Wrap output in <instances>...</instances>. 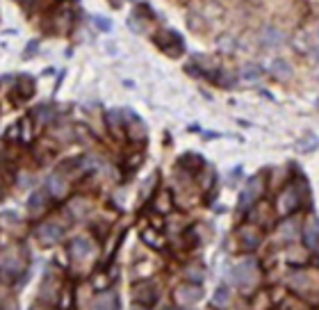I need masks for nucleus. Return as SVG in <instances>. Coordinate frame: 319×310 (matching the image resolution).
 I'll use <instances>...</instances> for the list:
<instances>
[{"label":"nucleus","mask_w":319,"mask_h":310,"mask_svg":"<svg viewBox=\"0 0 319 310\" xmlns=\"http://www.w3.org/2000/svg\"><path fill=\"white\" fill-rule=\"evenodd\" d=\"M182 276L189 278V283H201L203 278H205V271L198 265H194V267H185V269H182Z\"/></svg>","instance_id":"412c9836"},{"label":"nucleus","mask_w":319,"mask_h":310,"mask_svg":"<svg viewBox=\"0 0 319 310\" xmlns=\"http://www.w3.org/2000/svg\"><path fill=\"white\" fill-rule=\"evenodd\" d=\"M142 162H144V155H142V153H135V158L128 162V167H130V169H137Z\"/></svg>","instance_id":"c756f323"},{"label":"nucleus","mask_w":319,"mask_h":310,"mask_svg":"<svg viewBox=\"0 0 319 310\" xmlns=\"http://www.w3.org/2000/svg\"><path fill=\"white\" fill-rule=\"evenodd\" d=\"M269 71H271V75H274V78L278 80V82H287V80L292 78V69H290V64H285V62H280V59L271 62Z\"/></svg>","instance_id":"a211bd4d"},{"label":"nucleus","mask_w":319,"mask_h":310,"mask_svg":"<svg viewBox=\"0 0 319 310\" xmlns=\"http://www.w3.org/2000/svg\"><path fill=\"white\" fill-rule=\"evenodd\" d=\"M57 294H59V283H57V278H50V274H48L39 287V301H46L48 305H55Z\"/></svg>","instance_id":"9b49d317"},{"label":"nucleus","mask_w":319,"mask_h":310,"mask_svg":"<svg viewBox=\"0 0 319 310\" xmlns=\"http://www.w3.org/2000/svg\"><path fill=\"white\" fill-rule=\"evenodd\" d=\"M110 283V278H105V276H96V278H93V285L96 287H105Z\"/></svg>","instance_id":"7c9ffc66"},{"label":"nucleus","mask_w":319,"mask_h":310,"mask_svg":"<svg viewBox=\"0 0 319 310\" xmlns=\"http://www.w3.org/2000/svg\"><path fill=\"white\" fill-rule=\"evenodd\" d=\"M155 44L169 57H180L185 53V39L173 30H160L155 35Z\"/></svg>","instance_id":"7ed1b4c3"},{"label":"nucleus","mask_w":319,"mask_h":310,"mask_svg":"<svg viewBox=\"0 0 319 310\" xmlns=\"http://www.w3.org/2000/svg\"><path fill=\"white\" fill-rule=\"evenodd\" d=\"M128 28L139 35V32H144V30H146V21H144V16L139 19V14H133L130 19H128Z\"/></svg>","instance_id":"a878e982"},{"label":"nucleus","mask_w":319,"mask_h":310,"mask_svg":"<svg viewBox=\"0 0 319 310\" xmlns=\"http://www.w3.org/2000/svg\"><path fill=\"white\" fill-rule=\"evenodd\" d=\"M233 278H235V283L242 290H251V287H255L260 283L262 274H260V267H258L255 260H244L233 269Z\"/></svg>","instance_id":"f03ea898"},{"label":"nucleus","mask_w":319,"mask_h":310,"mask_svg":"<svg viewBox=\"0 0 319 310\" xmlns=\"http://www.w3.org/2000/svg\"><path fill=\"white\" fill-rule=\"evenodd\" d=\"M292 226H294V222L285 224V226H283V231H280V233H283V235H294V228H292Z\"/></svg>","instance_id":"2f4dec72"},{"label":"nucleus","mask_w":319,"mask_h":310,"mask_svg":"<svg viewBox=\"0 0 319 310\" xmlns=\"http://www.w3.org/2000/svg\"><path fill=\"white\" fill-rule=\"evenodd\" d=\"M28 267V253L21 246H5L0 251V281L14 283L19 276L25 274Z\"/></svg>","instance_id":"f257e3e1"},{"label":"nucleus","mask_w":319,"mask_h":310,"mask_svg":"<svg viewBox=\"0 0 319 310\" xmlns=\"http://www.w3.org/2000/svg\"><path fill=\"white\" fill-rule=\"evenodd\" d=\"M28 210L32 217H39L48 210V192L46 189H37L32 196L28 198Z\"/></svg>","instance_id":"f8f14e48"},{"label":"nucleus","mask_w":319,"mask_h":310,"mask_svg":"<svg viewBox=\"0 0 319 310\" xmlns=\"http://www.w3.org/2000/svg\"><path fill=\"white\" fill-rule=\"evenodd\" d=\"M21 137V126L16 123V126H12L10 130H7V139H19Z\"/></svg>","instance_id":"c85d7f7f"},{"label":"nucleus","mask_w":319,"mask_h":310,"mask_svg":"<svg viewBox=\"0 0 319 310\" xmlns=\"http://www.w3.org/2000/svg\"><path fill=\"white\" fill-rule=\"evenodd\" d=\"M69 253L73 260H82V258L91 256V242H89L87 237H75L69 246Z\"/></svg>","instance_id":"2eb2a0df"},{"label":"nucleus","mask_w":319,"mask_h":310,"mask_svg":"<svg viewBox=\"0 0 319 310\" xmlns=\"http://www.w3.org/2000/svg\"><path fill=\"white\" fill-rule=\"evenodd\" d=\"M283 39H285L283 32H278L276 28H267L265 35H262V41H265V46H278Z\"/></svg>","instance_id":"4be33fe9"},{"label":"nucleus","mask_w":319,"mask_h":310,"mask_svg":"<svg viewBox=\"0 0 319 310\" xmlns=\"http://www.w3.org/2000/svg\"><path fill=\"white\" fill-rule=\"evenodd\" d=\"M262 192H265V180H262V176H255L253 180L246 185L244 192L240 194V210L246 212V208L253 205V203L262 196Z\"/></svg>","instance_id":"423d86ee"},{"label":"nucleus","mask_w":319,"mask_h":310,"mask_svg":"<svg viewBox=\"0 0 319 310\" xmlns=\"http://www.w3.org/2000/svg\"><path fill=\"white\" fill-rule=\"evenodd\" d=\"M93 23L98 25L100 32H110V30H112V21L103 19V16H93Z\"/></svg>","instance_id":"bb28decb"},{"label":"nucleus","mask_w":319,"mask_h":310,"mask_svg":"<svg viewBox=\"0 0 319 310\" xmlns=\"http://www.w3.org/2000/svg\"><path fill=\"white\" fill-rule=\"evenodd\" d=\"M117 294L108 292V294H98L93 299V308H117Z\"/></svg>","instance_id":"aec40b11"},{"label":"nucleus","mask_w":319,"mask_h":310,"mask_svg":"<svg viewBox=\"0 0 319 310\" xmlns=\"http://www.w3.org/2000/svg\"><path fill=\"white\" fill-rule=\"evenodd\" d=\"M66 192H69L66 180H64L59 173H53V176L48 178V194L53 198H62V196H66Z\"/></svg>","instance_id":"f3484780"},{"label":"nucleus","mask_w":319,"mask_h":310,"mask_svg":"<svg viewBox=\"0 0 319 310\" xmlns=\"http://www.w3.org/2000/svg\"><path fill=\"white\" fill-rule=\"evenodd\" d=\"M35 235L41 246H55L64 237V224L57 222V219H48V222L37 226Z\"/></svg>","instance_id":"20e7f679"},{"label":"nucleus","mask_w":319,"mask_h":310,"mask_svg":"<svg viewBox=\"0 0 319 310\" xmlns=\"http://www.w3.org/2000/svg\"><path fill=\"white\" fill-rule=\"evenodd\" d=\"M133 301H137L139 305H153L157 301V290H155V283L151 281H144V283H137L133 287Z\"/></svg>","instance_id":"6e6552de"},{"label":"nucleus","mask_w":319,"mask_h":310,"mask_svg":"<svg viewBox=\"0 0 319 310\" xmlns=\"http://www.w3.org/2000/svg\"><path fill=\"white\" fill-rule=\"evenodd\" d=\"M37 50H39V41H30L28 48H25V53H23V57H25V59H30L32 55L37 53Z\"/></svg>","instance_id":"cd10ccee"},{"label":"nucleus","mask_w":319,"mask_h":310,"mask_svg":"<svg viewBox=\"0 0 319 310\" xmlns=\"http://www.w3.org/2000/svg\"><path fill=\"white\" fill-rule=\"evenodd\" d=\"M142 240H144V244L151 246V249H162L164 246V237L160 235V233H155V228H144Z\"/></svg>","instance_id":"6ab92c4d"},{"label":"nucleus","mask_w":319,"mask_h":310,"mask_svg":"<svg viewBox=\"0 0 319 310\" xmlns=\"http://www.w3.org/2000/svg\"><path fill=\"white\" fill-rule=\"evenodd\" d=\"M228 296H231V290H228V285H219L215 292V305H219V308H224V305L228 303Z\"/></svg>","instance_id":"5701e85b"},{"label":"nucleus","mask_w":319,"mask_h":310,"mask_svg":"<svg viewBox=\"0 0 319 310\" xmlns=\"http://www.w3.org/2000/svg\"><path fill=\"white\" fill-rule=\"evenodd\" d=\"M203 299V287L198 283H182L173 290V301H176L180 308H191Z\"/></svg>","instance_id":"39448f33"},{"label":"nucleus","mask_w":319,"mask_h":310,"mask_svg":"<svg viewBox=\"0 0 319 310\" xmlns=\"http://www.w3.org/2000/svg\"><path fill=\"white\" fill-rule=\"evenodd\" d=\"M212 80L215 82H219L221 87H233V82H235V75H231V73H226V71H217L215 75H212Z\"/></svg>","instance_id":"393cba45"},{"label":"nucleus","mask_w":319,"mask_h":310,"mask_svg":"<svg viewBox=\"0 0 319 310\" xmlns=\"http://www.w3.org/2000/svg\"><path fill=\"white\" fill-rule=\"evenodd\" d=\"M303 242H305V249L308 251H317V244H319V228H317V217H310V222L305 224L303 228Z\"/></svg>","instance_id":"ddd939ff"},{"label":"nucleus","mask_w":319,"mask_h":310,"mask_svg":"<svg viewBox=\"0 0 319 310\" xmlns=\"http://www.w3.org/2000/svg\"><path fill=\"white\" fill-rule=\"evenodd\" d=\"M0 198H3V187H0Z\"/></svg>","instance_id":"473e14b6"},{"label":"nucleus","mask_w":319,"mask_h":310,"mask_svg":"<svg viewBox=\"0 0 319 310\" xmlns=\"http://www.w3.org/2000/svg\"><path fill=\"white\" fill-rule=\"evenodd\" d=\"M151 210L157 215H169L173 210V196L169 189H157L155 196L151 198Z\"/></svg>","instance_id":"1a4fd4ad"},{"label":"nucleus","mask_w":319,"mask_h":310,"mask_svg":"<svg viewBox=\"0 0 319 310\" xmlns=\"http://www.w3.org/2000/svg\"><path fill=\"white\" fill-rule=\"evenodd\" d=\"M262 75V69L258 64H246V69L242 71V78L246 80V82H251V80H258Z\"/></svg>","instance_id":"b1692460"},{"label":"nucleus","mask_w":319,"mask_h":310,"mask_svg":"<svg viewBox=\"0 0 319 310\" xmlns=\"http://www.w3.org/2000/svg\"><path fill=\"white\" fill-rule=\"evenodd\" d=\"M178 167L185 169L187 173H198L205 167V160H203L201 155H196V153H185V155H180V160H178Z\"/></svg>","instance_id":"4468645a"},{"label":"nucleus","mask_w":319,"mask_h":310,"mask_svg":"<svg viewBox=\"0 0 319 310\" xmlns=\"http://www.w3.org/2000/svg\"><path fill=\"white\" fill-rule=\"evenodd\" d=\"M126 133L133 142H146V126H144V121H139L137 117H133L126 123Z\"/></svg>","instance_id":"dca6fc26"},{"label":"nucleus","mask_w":319,"mask_h":310,"mask_svg":"<svg viewBox=\"0 0 319 310\" xmlns=\"http://www.w3.org/2000/svg\"><path fill=\"white\" fill-rule=\"evenodd\" d=\"M35 89H37L35 78H30V75H21V80L16 82V89L12 91V98H16L19 103H21V100H28V98L35 96Z\"/></svg>","instance_id":"9d476101"},{"label":"nucleus","mask_w":319,"mask_h":310,"mask_svg":"<svg viewBox=\"0 0 319 310\" xmlns=\"http://www.w3.org/2000/svg\"><path fill=\"white\" fill-rule=\"evenodd\" d=\"M237 240H240L242 249H246V251H253V249H258L262 242V231L260 226H242L240 231H237Z\"/></svg>","instance_id":"0eeeda50"}]
</instances>
